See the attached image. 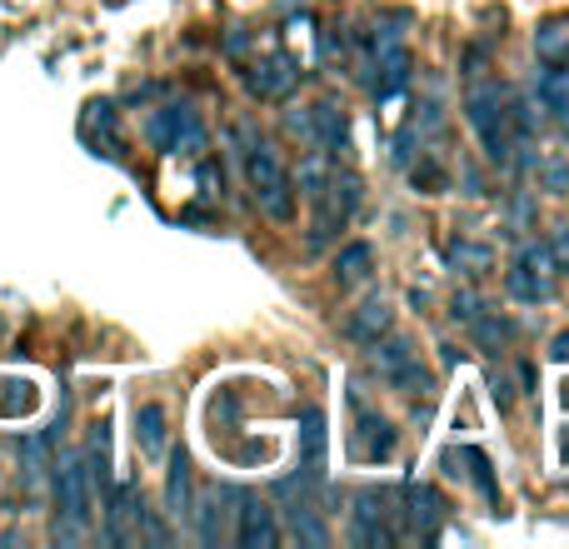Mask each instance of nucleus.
<instances>
[{
    "instance_id": "1",
    "label": "nucleus",
    "mask_w": 569,
    "mask_h": 549,
    "mask_svg": "<svg viewBox=\"0 0 569 549\" xmlns=\"http://www.w3.org/2000/svg\"><path fill=\"white\" fill-rule=\"evenodd\" d=\"M240 140H246V176H250V190H256V206L266 210L270 220H295V180L290 170L280 166V156L266 146V140L246 136L240 130Z\"/></svg>"
},
{
    "instance_id": "2",
    "label": "nucleus",
    "mask_w": 569,
    "mask_h": 549,
    "mask_svg": "<svg viewBox=\"0 0 569 549\" xmlns=\"http://www.w3.org/2000/svg\"><path fill=\"white\" fill-rule=\"evenodd\" d=\"M56 540H76L96 515V475H90L86 455H66L56 465Z\"/></svg>"
},
{
    "instance_id": "3",
    "label": "nucleus",
    "mask_w": 569,
    "mask_h": 549,
    "mask_svg": "<svg viewBox=\"0 0 569 549\" xmlns=\"http://www.w3.org/2000/svg\"><path fill=\"white\" fill-rule=\"evenodd\" d=\"M465 116H470V126H475V136H480L485 156H490V160H510L515 130H510V110H505L500 90H495V86L470 90V100H465Z\"/></svg>"
},
{
    "instance_id": "4",
    "label": "nucleus",
    "mask_w": 569,
    "mask_h": 549,
    "mask_svg": "<svg viewBox=\"0 0 569 549\" xmlns=\"http://www.w3.org/2000/svg\"><path fill=\"white\" fill-rule=\"evenodd\" d=\"M375 370H380V380H390L400 395L430 390V370L420 365V355H415V345L405 340V335H385V340H375Z\"/></svg>"
},
{
    "instance_id": "5",
    "label": "nucleus",
    "mask_w": 569,
    "mask_h": 549,
    "mask_svg": "<svg viewBox=\"0 0 569 549\" xmlns=\"http://www.w3.org/2000/svg\"><path fill=\"white\" fill-rule=\"evenodd\" d=\"M150 140H156L160 150H180V146H190V150H196L206 136H200L196 116H190L186 106H170V110H160V116L150 120Z\"/></svg>"
},
{
    "instance_id": "6",
    "label": "nucleus",
    "mask_w": 569,
    "mask_h": 549,
    "mask_svg": "<svg viewBox=\"0 0 569 549\" xmlns=\"http://www.w3.org/2000/svg\"><path fill=\"white\" fill-rule=\"evenodd\" d=\"M236 540L246 549H276L280 545V525H276V510L266 500H246L240 505V530Z\"/></svg>"
},
{
    "instance_id": "7",
    "label": "nucleus",
    "mask_w": 569,
    "mask_h": 549,
    "mask_svg": "<svg viewBox=\"0 0 569 549\" xmlns=\"http://www.w3.org/2000/svg\"><path fill=\"white\" fill-rule=\"evenodd\" d=\"M290 126L305 130V140H315V146H345V110L335 100H320L310 116H295Z\"/></svg>"
},
{
    "instance_id": "8",
    "label": "nucleus",
    "mask_w": 569,
    "mask_h": 549,
    "mask_svg": "<svg viewBox=\"0 0 569 549\" xmlns=\"http://www.w3.org/2000/svg\"><path fill=\"white\" fill-rule=\"evenodd\" d=\"M390 320H395V310L380 300V295H370V300L350 315V325H345V330H350V340L375 345V340H385V335H390Z\"/></svg>"
},
{
    "instance_id": "9",
    "label": "nucleus",
    "mask_w": 569,
    "mask_h": 549,
    "mask_svg": "<svg viewBox=\"0 0 569 549\" xmlns=\"http://www.w3.org/2000/svg\"><path fill=\"white\" fill-rule=\"evenodd\" d=\"M166 510L176 515V520H186V515H190V455H186V450L170 455V475H166Z\"/></svg>"
},
{
    "instance_id": "10",
    "label": "nucleus",
    "mask_w": 569,
    "mask_h": 549,
    "mask_svg": "<svg viewBox=\"0 0 569 549\" xmlns=\"http://www.w3.org/2000/svg\"><path fill=\"white\" fill-rule=\"evenodd\" d=\"M136 435H140V450H146L150 460H160V455H166V440H170L166 410H160V405H140L136 410Z\"/></svg>"
},
{
    "instance_id": "11",
    "label": "nucleus",
    "mask_w": 569,
    "mask_h": 549,
    "mask_svg": "<svg viewBox=\"0 0 569 549\" xmlns=\"http://www.w3.org/2000/svg\"><path fill=\"white\" fill-rule=\"evenodd\" d=\"M380 76H375V90H380V96H395V90L405 86V80H410V56H405V46H380Z\"/></svg>"
},
{
    "instance_id": "12",
    "label": "nucleus",
    "mask_w": 569,
    "mask_h": 549,
    "mask_svg": "<svg viewBox=\"0 0 569 549\" xmlns=\"http://www.w3.org/2000/svg\"><path fill=\"white\" fill-rule=\"evenodd\" d=\"M295 80H300V70H295L284 56H276V60H266V66H260V76H250V90H256V96H266V100H276V96H284V90L295 86Z\"/></svg>"
},
{
    "instance_id": "13",
    "label": "nucleus",
    "mask_w": 569,
    "mask_h": 549,
    "mask_svg": "<svg viewBox=\"0 0 569 549\" xmlns=\"http://www.w3.org/2000/svg\"><path fill=\"white\" fill-rule=\"evenodd\" d=\"M380 510H385V500H380L375 490L360 495V510H355V540H360V545H385V540H390V530H385Z\"/></svg>"
},
{
    "instance_id": "14",
    "label": "nucleus",
    "mask_w": 569,
    "mask_h": 549,
    "mask_svg": "<svg viewBox=\"0 0 569 549\" xmlns=\"http://www.w3.org/2000/svg\"><path fill=\"white\" fill-rule=\"evenodd\" d=\"M370 270H375V250L365 246V240L345 246V250H340V260H335V280H340V285H360V280H370Z\"/></svg>"
},
{
    "instance_id": "15",
    "label": "nucleus",
    "mask_w": 569,
    "mask_h": 549,
    "mask_svg": "<svg viewBox=\"0 0 569 549\" xmlns=\"http://www.w3.org/2000/svg\"><path fill=\"white\" fill-rule=\"evenodd\" d=\"M360 455L365 460H390L395 455V430L385 420H375V415H360Z\"/></svg>"
},
{
    "instance_id": "16",
    "label": "nucleus",
    "mask_w": 569,
    "mask_h": 549,
    "mask_svg": "<svg viewBox=\"0 0 569 549\" xmlns=\"http://www.w3.org/2000/svg\"><path fill=\"white\" fill-rule=\"evenodd\" d=\"M540 100L555 110V120L569 126V66H550L540 76Z\"/></svg>"
},
{
    "instance_id": "17",
    "label": "nucleus",
    "mask_w": 569,
    "mask_h": 549,
    "mask_svg": "<svg viewBox=\"0 0 569 549\" xmlns=\"http://www.w3.org/2000/svg\"><path fill=\"white\" fill-rule=\"evenodd\" d=\"M300 440H305V470L320 475V465H325V415L320 410H305Z\"/></svg>"
},
{
    "instance_id": "18",
    "label": "nucleus",
    "mask_w": 569,
    "mask_h": 549,
    "mask_svg": "<svg viewBox=\"0 0 569 549\" xmlns=\"http://www.w3.org/2000/svg\"><path fill=\"white\" fill-rule=\"evenodd\" d=\"M450 266H460L465 274H485L495 266V256H490V246H470V240H455L450 246Z\"/></svg>"
},
{
    "instance_id": "19",
    "label": "nucleus",
    "mask_w": 569,
    "mask_h": 549,
    "mask_svg": "<svg viewBox=\"0 0 569 549\" xmlns=\"http://www.w3.org/2000/svg\"><path fill=\"white\" fill-rule=\"evenodd\" d=\"M455 460H465V465H470V480L475 485H480V495H485V500H500V485H495V475H490V460H485V450H460V455H455Z\"/></svg>"
},
{
    "instance_id": "20",
    "label": "nucleus",
    "mask_w": 569,
    "mask_h": 549,
    "mask_svg": "<svg viewBox=\"0 0 569 549\" xmlns=\"http://www.w3.org/2000/svg\"><path fill=\"white\" fill-rule=\"evenodd\" d=\"M535 50H540L545 60H560L569 50V20H550V26H540V36H535Z\"/></svg>"
},
{
    "instance_id": "21",
    "label": "nucleus",
    "mask_w": 569,
    "mask_h": 549,
    "mask_svg": "<svg viewBox=\"0 0 569 549\" xmlns=\"http://www.w3.org/2000/svg\"><path fill=\"white\" fill-rule=\"evenodd\" d=\"M410 515H415V525L430 530V525L440 520V495H435L430 485H410Z\"/></svg>"
},
{
    "instance_id": "22",
    "label": "nucleus",
    "mask_w": 569,
    "mask_h": 549,
    "mask_svg": "<svg viewBox=\"0 0 569 549\" xmlns=\"http://www.w3.org/2000/svg\"><path fill=\"white\" fill-rule=\"evenodd\" d=\"M470 325H475V340H480L485 350H500V345L515 335V330H510V320H495V315H475Z\"/></svg>"
},
{
    "instance_id": "23",
    "label": "nucleus",
    "mask_w": 569,
    "mask_h": 549,
    "mask_svg": "<svg viewBox=\"0 0 569 549\" xmlns=\"http://www.w3.org/2000/svg\"><path fill=\"white\" fill-rule=\"evenodd\" d=\"M290 525H295V540H305V545H330V535H325V525L320 520H310V510H290Z\"/></svg>"
},
{
    "instance_id": "24",
    "label": "nucleus",
    "mask_w": 569,
    "mask_h": 549,
    "mask_svg": "<svg viewBox=\"0 0 569 549\" xmlns=\"http://www.w3.org/2000/svg\"><path fill=\"white\" fill-rule=\"evenodd\" d=\"M200 540L220 545V500H216V495H206V500H200Z\"/></svg>"
},
{
    "instance_id": "25",
    "label": "nucleus",
    "mask_w": 569,
    "mask_h": 549,
    "mask_svg": "<svg viewBox=\"0 0 569 549\" xmlns=\"http://www.w3.org/2000/svg\"><path fill=\"white\" fill-rule=\"evenodd\" d=\"M0 390H16V380H0ZM30 405H36V395H30V385H20V395H0V415H26Z\"/></svg>"
},
{
    "instance_id": "26",
    "label": "nucleus",
    "mask_w": 569,
    "mask_h": 549,
    "mask_svg": "<svg viewBox=\"0 0 569 549\" xmlns=\"http://www.w3.org/2000/svg\"><path fill=\"white\" fill-rule=\"evenodd\" d=\"M450 315H455V320L470 325L475 315H480V300H475V295H455V300H450Z\"/></svg>"
},
{
    "instance_id": "27",
    "label": "nucleus",
    "mask_w": 569,
    "mask_h": 549,
    "mask_svg": "<svg viewBox=\"0 0 569 549\" xmlns=\"http://www.w3.org/2000/svg\"><path fill=\"white\" fill-rule=\"evenodd\" d=\"M550 256H555V266H565L569 270V226L555 236V246H550Z\"/></svg>"
},
{
    "instance_id": "28",
    "label": "nucleus",
    "mask_w": 569,
    "mask_h": 549,
    "mask_svg": "<svg viewBox=\"0 0 569 549\" xmlns=\"http://www.w3.org/2000/svg\"><path fill=\"white\" fill-rule=\"evenodd\" d=\"M550 355H555V360H569V330H565V335H555Z\"/></svg>"
}]
</instances>
